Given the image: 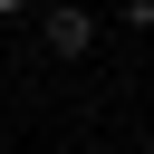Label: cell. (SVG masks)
Listing matches in <instances>:
<instances>
[{"label": "cell", "instance_id": "obj_1", "mask_svg": "<svg viewBox=\"0 0 154 154\" xmlns=\"http://www.w3.org/2000/svg\"><path fill=\"white\" fill-rule=\"evenodd\" d=\"M38 48H48V58H87V48H96V19H87L77 0H38Z\"/></svg>", "mask_w": 154, "mask_h": 154}, {"label": "cell", "instance_id": "obj_2", "mask_svg": "<svg viewBox=\"0 0 154 154\" xmlns=\"http://www.w3.org/2000/svg\"><path fill=\"white\" fill-rule=\"evenodd\" d=\"M19 10H38V0H0V19H19Z\"/></svg>", "mask_w": 154, "mask_h": 154}]
</instances>
